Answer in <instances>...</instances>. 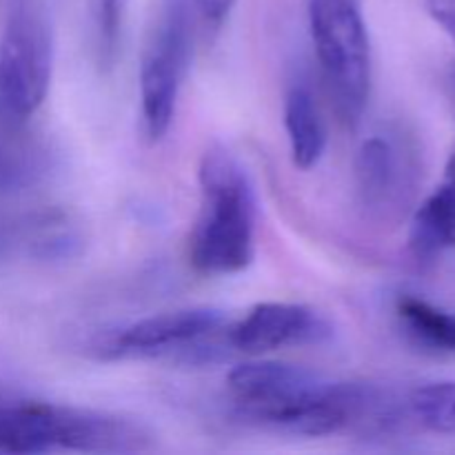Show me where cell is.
I'll use <instances>...</instances> for the list:
<instances>
[{
    "instance_id": "cell-6",
    "label": "cell",
    "mask_w": 455,
    "mask_h": 455,
    "mask_svg": "<svg viewBox=\"0 0 455 455\" xmlns=\"http://www.w3.org/2000/svg\"><path fill=\"white\" fill-rule=\"evenodd\" d=\"M53 69L52 29L40 12L18 4L0 38V114L25 123L43 107Z\"/></svg>"
},
{
    "instance_id": "cell-14",
    "label": "cell",
    "mask_w": 455,
    "mask_h": 455,
    "mask_svg": "<svg viewBox=\"0 0 455 455\" xmlns=\"http://www.w3.org/2000/svg\"><path fill=\"white\" fill-rule=\"evenodd\" d=\"M129 3L132 0H92V43L102 71L111 69L118 60Z\"/></svg>"
},
{
    "instance_id": "cell-18",
    "label": "cell",
    "mask_w": 455,
    "mask_h": 455,
    "mask_svg": "<svg viewBox=\"0 0 455 455\" xmlns=\"http://www.w3.org/2000/svg\"><path fill=\"white\" fill-rule=\"evenodd\" d=\"M449 89H451V96H453V102H455V69L451 71V78H449Z\"/></svg>"
},
{
    "instance_id": "cell-16",
    "label": "cell",
    "mask_w": 455,
    "mask_h": 455,
    "mask_svg": "<svg viewBox=\"0 0 455 455\" xmlns=\"http://www.w3.org/2000/svg\"><path fill=\"white\" fill-rule=\"evenodd\" d=\"M425 7L435 25L455 43V0H425Z\"/></svg>"
},
{
    "instance_id": "cell-8",
    "label": "cell",
    "mask_w": 455,
    "mask_h": 455,
    "mask_svg": "<svg viewBox=\"0 0 455 455\" xmlns=\"http://www.w3.org/2000/svg\"><path fill=\"white\" fill-rule=\"evenodd\" d=\"M333 329L323 314L300 302H258L243 318L227 324V345L240 354H269L287 347L323 345Z\"/></svg>"
},
{
    "instance_id": "cell-11",
    "label": "cell",
    "mask_w": 455,
    "mask_h": 455,
    "mask_svg": "<svg viewBox=\"0 0 455 455\" xmlns=\"http://www.w3.org/2000/svg\"><path fill=\"white\" fill-rule=\"evenodd\" d=\"M411 249L420 258H434L455 249V149L443 180L413 213Z\"/></svg>"
},
{
    "instance_id": "cell-5",
    "label": "cell",
    "mask_w": 455,
    "mask_h": 455,
    "mask_svg": "<svg viewBox=\"0 0 455 455\" xmlns=\"http://www.w3.org/2000/svg\"><path fill=\"white\" fill-rule=\"evenodd\" d=\"M194 36L185 0H169L140 62V120L151 145L163 140L176 118L178 96L189 69Z\"/></svg>"
},
{
    "instance_id": "cell-10",
    "label": "cell",
    "mask_w": 455,
    "mask_h": 455,
    "mask_svg": "<svg viewBox=\"0 0 455 455\" xmlns=\"http://www.w3.org/2000/svg\"><path fill=\"white\" fill-rule=\"evenodd\" d=\"M284 132L293 167L300 172L318 167L327 151V124L314 89L305 80L291 83L284 93Z\"/></svg>"
},
{
    "instance_id": "cell-13",
    "label": "cell",
    "mask_w": 455,
    "mask_h": 455,
    "mask_svg": "<svg viewBox=\"0 0 455 455\" xmlns=\"http://www.w3.org/2000/svg\"><path fill=\"white\" fill-rule=\"evenodd\" d=\"M409 413L422 429L455 435V380L429 382L409 395Z\"/></svg>"
},
{
    "instance_id": "cell-4",
    "label": "cell",
    "mask_w": 455,
    "mask_h": 455,
    "mask_svg": "<svg viewBox=\"0 0 455 455\" xmlns=\"http://www.w3.org/2000/svg\"><path fill=\"white\" fill-rule=\"evenodd\" d=\"M307 20L320 71L336 111L358 124L371 96V40L360 0H307Z\"/></svg>"
},
{
    "instance_id": "cell-9",
    "label": "cell",
    "mask_w": 455,
    "mask_h": 455,
    "mask_svg": "<svg viewBox=\"0 0 455 455\" xmlns=\"http://www.w3.org/2000/svg\"><path fill=\"white\" fill-rule=\"evenodd\" d=\"M416 158L403 138L373 133L355 156V189L363 207L376 218L403 213L416 187Z\"/></svg>"
},
{
    "instance_id": "cell-3",
    "label": "cell",
    "mask_w": 455,
    "mask_h": 455,
    "mask_svg": "<svg viewBox=\"0 0 455 455\" xmlns=\"http://www.w3.org/2000/svg\"><path fill=\"white\" fill-rule=\"evenodd\" d=\"M145 449H149V434L116 413L0 398V453H132Z\"/></svg>"
},
{
    "instance_id": "cell-1",
    "label": "cell",
    "mask_w": 455,
    "mask_h": 455,
    "mask_svg": "<svg viewBox=\"0 0 455 455\" xmlns=\"http://www.w3.org/2000/svg\"><path fill=\"white\" fill-rule=\"evenodd\" d=\"M231 403L244 420L275 431L323 438L345 431L371 407V394L293 364L253 360L227 376Z\"/></svg>"
},
{
    "instance_id": "cell-7",
    "label": "cell",
    "mask_w": 455,
    "mask_h": 455,
    "mask_svg": "<svg viewBox=\"0 0 455 455\" xmlns=\"http://www.w3.org/2000/svg\"><path fill=\"white\" fill-rule=\"evenodd\" d=\"M227 329L222 311L209 307L167 311L136 320L118 331L109 333L96 351L105 360H156L180 358L194 360V355H207L218 336Z\"/></svg>"
},
{
    "instance_id": "cell-2",
    "label": "cell",
    "mask_w": 455,
    "mask_h": 455,
    "mask_svg": "<svg viewBox=\"0 0 455 455\" xmlns=\"http://www.w3.org/2000/svg\"><path fill=\"white\" fill-rule=\"evenodd\" d=\"M200 209L189 238V262L203 275H234L256 258L258 200L247 169L227 147L200 158Z\"/></svg>"
},
{
    "instance_id": "cell-15",
    "label": "cell",
    "mask_w": 455,
    "mask_h": 455,
    "mask_svg": "<svg viewBox=\"0 0 455 455\" xmlns=\"http://www.w3.org/2000/svg\"><path fill=\"white\" fill-rule=\"evenodd\" d=\"M27 176V163L16 149L0 140V189L20 185Z\"/></svg>"
},
{
    "instance_id": "cell-12",
    "label": "cell",
    "mask_w": 455,
    "mask_h": 455,
    "mask_svg": "<svg viewBox=\"0 0 455 455\" xmlns=\"http://www.w3.org/2000/svg\"><path fill=\"white\" fill-rule=\"evenodd\" d=\"M398 318L420 345L455 355V314L418 296L398 300Z\"/></svg>"
},
{
    "instance_id": "cell-17",
    "label": "cell",
    "mask_w": 455,
    "mask_h": 455,
    "mask_svg": "<svg viewBox=\"0 0 455 455\" xmlns=\"http://www.w3.org/2000/svg\"><path fill=\"white\" fill-rule=\"evenodd\" d=\"M191 3H194V7L198 9L204 20L212 22V25H222L229 18V13L234 12L238 0H191Z\"/></svg>"
}]
</instances>
